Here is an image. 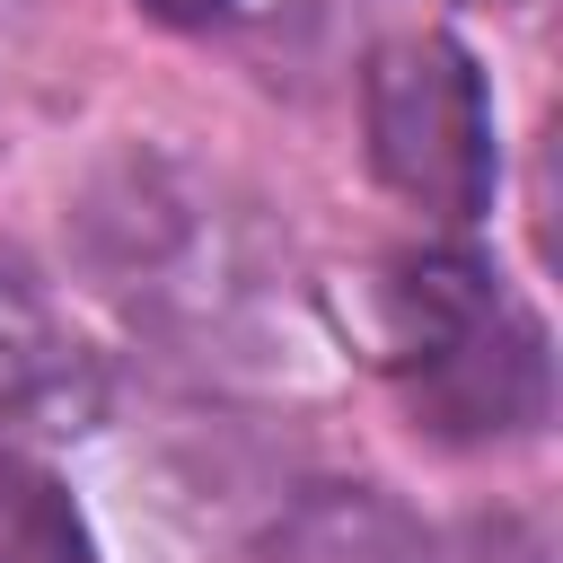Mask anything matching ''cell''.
Masks as SVG:
<instances>
[{
    "mask_svg": "<svg viewBox=\"0 0 563 563\" xmlns=\"http://www.w3.org/2000/svg\"><path fill=\"white\" fill-rule=\"evenodd\" d=\"M378 369L396 378L413 431L493 449L545 422V334L457 246H405L378 282Z\"/></svg>",
    "mask_w": 563,
    "mask_h": 563,
    "instance_id": "1",
    "label": "cell"
},
{
    "mask_svg": "<svg viewBox=\"0 0 563 563\" xmlns=\"http://www.w3.org/2000/svg\"><path fill=\"white\" fill-rule=\"evenodd\" d=\"M361 141H369V176L440 229L484 220V202L501 185L493 88H484V62L449 26H396L369 44Z\"/></svg>",
    "mask_w": 563,
    "mask_h": 563,
    "instance_id": "2",
    "label": "cell"
},
{
    "mask_svg": "<svg viewBox=\"0 0 563 563\" xmlns=\"http://www.w3.org/2000/svg\"><path fill=\"white\" fill-rule=\"evenodd\" d=\"M79 246L106 290H123L132 308H150L167 325H220L246 308L238 229H229L220 194L194 167H176L167 150H123L114 167L88 176Z\"/></svg>",
    "mask_w": 563,
    "mask_h": 563,
    "instance_id": "3",
    "label": "cell"
},
{
    "mask_svg": "<svg viewBox=\"0 0 563 563\" xmlns=\"http://www.w3.org/2000/svg\"><path fill=\"white\" fill-rule=\"evenodd\" d=\"M88 405V352L79 325L62 317L53 282L0 246V422H53Z\"/></svg>",
    "mask_w": 563,
    "mask_h": 563,
    "instance_id": "4",
    "label": "cell"
},
{
    "mask_svg": "<svg viewBox=\"0 0 563 563\" xmlns=\"http://www.w3.org/2000/svg\"><path fill=\"white\" fill-rule=\"evenodd\" d=\"M0 563H97L88 519L26 457H0Z\"/></svg>",
    "mask_w": 563,
    "mask_h": 563,
    "instance_id": "5",
    "label": "cell"
},
{
    "mask_svg": "<svg viewBox=\"0 0 563 563\" xmlns=\"http://www.w3.org/2000/svg\"><path fill=\"white\" fill-rule=\"evenodd\" d=\"M141 18H158V26H185V35H194V26H220V18H229V0H141Z\"/></svg>",
    "mask_w": 563,
    "mask_h": 563,
    "instance_id": "6",
    "label": "cell"
}]
</instances>
